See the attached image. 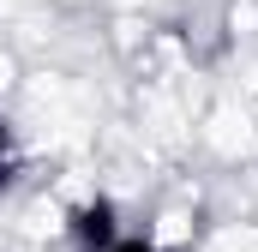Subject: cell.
<instances>
[{
  "label": "cell",
  "mask_w": 258,
  "mask_h": 252,
  "mask_svg": "<svg viewBox=\"0 0 258 252\" xmlns=\"http://www.w3.org/2000/svg\"><path fill=\"white\" fill-rule=\"evenodd\" d=\"M66 240L72 252H108L120 240V204L114 198H84V204H72V216H66Z\"/></svg>",
  "instance_id": "obj_1"
},
{
  "label": "cell",
  "mask_w": 258,
  "mask_h": 252,
  "mask_svg": "<svg viewBox=\"0 0 258 252\" xmlns=\"http://www.w3.org/2000/svg\"><path fill=\"white\" fill-rule=\"evenodd\" d=\"M108 252H162V246H156V240H144V234H120Z\"/></svg>",
  "instance_id": "obj_2"
},
{
  "label": "cell",
  "mask_w": 258,
  "mask_h": 252,
  "mask_svg": "<svg viewBox=\"0 0 258 252\" xmlns=\"http://www.w3.org/2000/svg\"><path fill=\"white\" fill-rule=\"evenodd\" d=\"M12 186H18V162H12V156H0V198H6Z\"/></svg>",
  "instance_id": "obj_3"
}]
</instances>
